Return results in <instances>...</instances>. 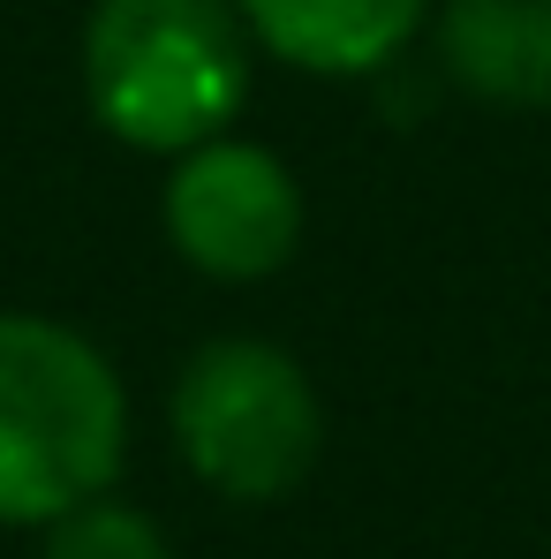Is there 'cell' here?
Returning a JSON list of instances; mask_svg holds the SVG:
<instances>
[{"mask_svg":"<svg viewBox=\"0 0 551 559\" xmlns=\"http://www.w3.org/2000/svg\"><path fill=\"white\" fill-rule=\"evenodd\" d=\"M129 454L121 378L84 333L0 310V522H61Z\"/></svg>","mask_w":551,"mask_h":559,"instance_id":"1","label":"cell"},{"mask_svg":"<svg viewBox=\"0 0 551 559\" xmlns=\"http://www.w3.org/2000/svg\"><path fill=\"white\" fill-rule=\"evenodd\" d=\"M92 114L136 152H189L250 92V23L235 0H98L84 23Z\"/></svg>","mask_w":551,"mask_h":559,"instance_id":"2","label":"cell"},{"mask_svg":"<svg viewBox=\"0 0 551 559\" xmlns=\"http://www.w3.org/2000/svg\"><path fill=\"white\" fill-rule=\"evenodd\" d=\"M175 447L219 499L265 507L318 468L325 416L287 348L204 341L175 378Z\"/></svg>","mask_w":551,"mask_h":559,"instance_id":"3","label":"cell"},{"mask_svg":"<svg viewBox=\"0 0 551 559\" xmlns=\"http://www.w3.org/2000/svg\"><path fill=\"white\" fill-rule=\"evenodd\" d=\"M167 235L196 273L265 280L302 242V189L265 144L204 136L167 182Z\"/></svg>","mask_w":551,"mask_h":559,"instance_id":"4","label":"cell"},{"mask_svg":"<svg viewBox=\"0 0 551 559\" xmlns=\"http://www.w3.org/2000/svg\"><path fill=\"white\" fill-rule=\"evenodd\" d=\"M265 53L310 76H370L385 69L431 15V0H235Z\"/></svg>","mask_w":551,"mask_h":559,"instance_id":"5","label":"cell"},{"mask_svg":"<svg viewBox=\"0 0 551 559\" xmlns=\"http://www.w3.org/2000/svg\"><path fill=\"white\" fill-rule=\"evenodd\" d=\"M439 61L468 98L551 106V0H446Z\"/></svg>","mask_w":551,"mask_h":559,"instance_id":"6","label":"cell"},{"mask_svg":"<svg viewBox=\"0 0 551 559\" xmlns=\"http://www.w3.org/2000/svg\"><path fill=\"white\" fill-rule=\"evenodd\" d=\"M38 559H175V545L152 514L98 491L84 507H69L61 522H46V552Z\"/></svg>","mask_w":551,"mask_h":559,"instance_id":"7","label":"cell"}]
</instances>
